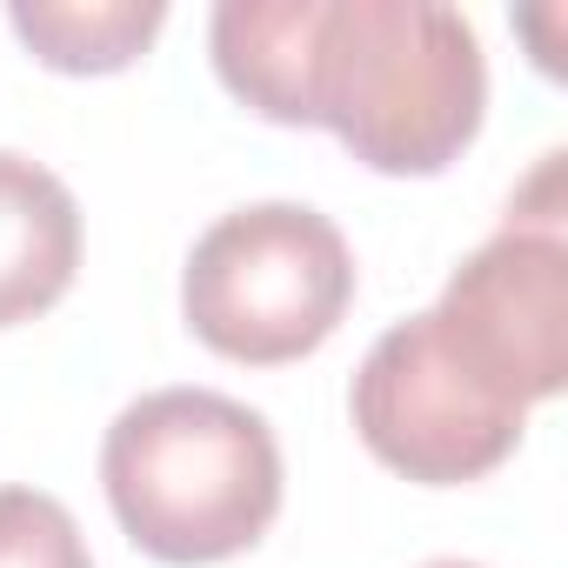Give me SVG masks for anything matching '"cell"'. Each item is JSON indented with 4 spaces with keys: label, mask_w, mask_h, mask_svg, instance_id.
<instances>
[{
    "label": "cell",
    "mask_w": 568,
    "mask_h": 568,
    "mask_svg": "<svg viewBox=\"0 0 568 568\" xmlns=\"http://www.w3.org/2000/svg\"><path fill=\"white\" fill-rule=\"evenodd\" d=\"M81 267V207L61 174L0 148V328L48 315Z\"/></svg>",
    "instance_id": "8992f818"
},
{
    "label": "cell",
    "mask_w": 568,
    "mask_h": 568,
    "mask_svg": "<svg viewBox=\"0 0 568 568\" xmlns=\"http://www.w3.org/2000/svg\"><path fill=\"white\" fill-rule=\"evenodd\" d=\"M221 88L281 128H328L375 174H442L481 134L488 61L442 0H221Z\"/></svg>",
    "instance_id": "6da1fadb"
},
{
    "label": "cell",
    "mask_w": 568,
    "mask_h": 568,
    "mask_svg": "<svg viewBox=\"0 0 568 568\" xmlns=\"http://www.w3.org/2000/svg\"><path fill=\"white\" fill-rule=\"evenodd\" d=\"M0 568H94V555L54 495L0 488Z\"/></svg>",
    "instance_id": "ba28073f"
},
{
    "label": "cell",
    "mask_w": 568,
    "mask_h": 568,
    "mask_svg": "<svg viewBox=\"0 0 568 568\" xmlns=\"http://www.w3.org/2000/svg\"><path fill=\"white\" fill-rule=\"evenodd\" d=\"M348 415L382 468L428 481V488H462V481L501 468L521 442V422H528V415L501 408L435 342L428 315L395 322L368 348V362L348 388Z\"/></svg>",
    "instance_id": "5b68a950"
},
{
    "label": "cell",
    "mask_w": 568,
    "mask_h": 568,
    "mask_svg": "<svg viewBox=\"0 0 568 568\" xmlns=\"http://www.w3.org/2000/svg\"><path fill=\"white\" fill-rule=\"evenodd\" d=\"M422 568H481V561H422Z\"/></svg>",
    "instance_id": "9c48e42d"
},
{
    "label": "cell",
    "mask_w": 568,
    "mask_h": 568,
    "mask_svg": "<svg viewBox=\"0 0 568 568\" xmlns=\"http://www.w3.org/2000/svg\"><path fill=\"white\" fill-rule=\"evenodd\" d=\"M101 488L128 541L174 568H207L267 535L281 515L274 428L214 388H161L114 415Z\"/></svg>",
    "instance_id": "7a4b0ae2"
},
{
    "label": "cell",
    "mask_w": 568,
    "mask_h": 568,
    "mask_svg": "<svg viewBox=\"0 0 568 568\" xmlns=\"http://www.w3.org/2000/svg\"><path fill=\"white\" fill-rule=\"evenodd\" d=\"M355 302V254L322 207L254 201L221 214L181 274L187 328L247 368L315 355Z\"/></svg>",
    "instance_id": "3957f363"
},
{
    "label": "cell",
    "mask_w": 568,
    "mask_h": 568,
    "mask_svg": "<svg viewBox=\"0 0 568 568\" xmlns=\"http://www.w3.org/2000/svg\"><path fill=\"white\" fill-rule=\"evenodd\" d=\"M435 342L515 415L568 382V241L561 227L508 221L481 241L428 308Z\"/></svg>",
    "instance_id": "277c9868"
},
{
    "label": "cell",
    "mask_w": 568,
    "mask_h": 568,
    "mask_svg": "<svg viewBox=\"0 0 568 568\" xmlns=\"http://www.w3.org/2000/svg\"><path fill=\"white\" fill-rule=\"evenodd\" d=\"M8 21L54 74H121L154 48L168 8L161 0H14Z\"/></svg>",
    "instance_id": "52a82bcc"
}]
</instances>
